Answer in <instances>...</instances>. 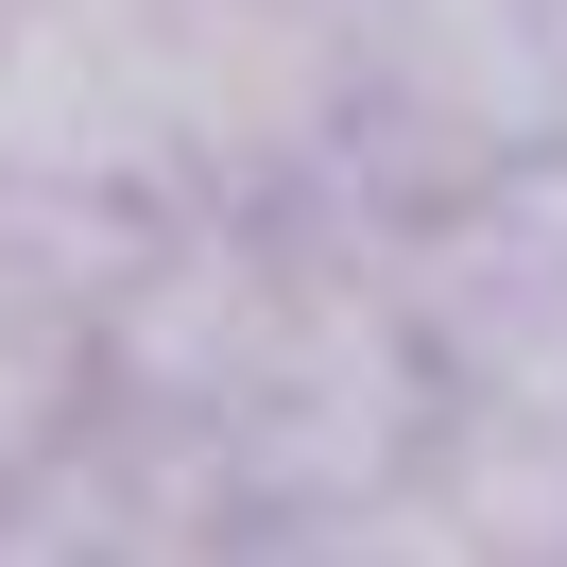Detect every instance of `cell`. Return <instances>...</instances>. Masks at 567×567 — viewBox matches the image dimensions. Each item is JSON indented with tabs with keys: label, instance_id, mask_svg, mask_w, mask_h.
Masks as SVG:
<instances>
[{
	"label": "cell",
	"instance_id": "1",
	"mask_svg": "<svg viewBox=\"0 0 567 567\" xmlns=\"http://www.w3.org/2000/svg\"><path fill=\"white\" fill-rule=\"evenodd\" d=\"M104 258L121 224H52V207H0V482H35L86 413H104Z\"/></svg>",
	"mask_w": 567,
	"mask_h": 567
}]
</instances>
